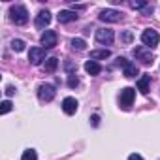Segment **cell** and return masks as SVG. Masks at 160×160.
<instances>
[{"mask_svg":"<svg viewBox=\"0 0 160 160\" xmlns=\"http://www.w3.org/2000/svg\"><path fill=\"white\" fill-rule=\"evenodd\" d=\"M10 19L15 23V25H27L28 23V12L25 6L17 4V6H12L10 8Z\"/></svg>","mask_w":160,"mask_h":160,"instance_id":"1","label":"cell"},{"mask_svg":"<svg viewBox=\"0 0 160 160\" xmlns=\"http://www.w3.org/2000/svg\"><path fill=\"white\" fill-rule=\"evenodd\" d=\"M141 42H143V45H145V47L152 49V47H156V45H158L160 36H158V32H156V30H152V28H145V30L141 32Z\"/></svg>","mask_w":160,"mask_h":160,"instance_id":"2","label":"cell"},{"mask_svg":"<svg viewBox=\"0 0 160 160\" xmlns=\"http://www.w3.org/2000/svg\"><path fill=\"white\" fill-rule=\"evenodd\" d=\"M134 57L141 62V64H152V60H154V57H152V53H151V49L149 47H134Z\"/></svg>","mask_w":160,"mask_h":160,"instance_id":"3","label":"cell"},{"mask_svg":"<svg viewBox=\"0 0 160 160\" xmlns=\"http://www.w3.org/2000/svg\"><path fill=\"white\" fill-rule=\"evenodd\" d=\"M98 17H100V21H104V23H119V21L122 19V13L109 8V10H102Z\"/></svg>","mask_w":160,"mask_h":160,"instance_id":"4","label":"cell"},{"mask_svg":"<svg viewBox=\"0 0 160 160\" xmlns=\"http://www.w3.org/2000/svg\"><path fill=\"white\" fill-rule=\"evenodd\" d=\"M113 40H115L113 30H109V28H98V30H96V42H98V43H102V45H111Z\"/></svg>","mask_w":160,"mask_h":160,"instance_id":"5","label":"cell"},{"mask_svg":"<svg viewBox=\"0 0 160 160\" xmlns=\"http://www.w3.org/2000/svg\"><path fill=\"white\" fill-rule=\"evenodd\" d=\"M28 60H30L34 66L45 62V60H47V58H45V49H43V47H30V51H28Z\"/></svg>","mask_w":160,"mask_h":160,"instance_id":"6","label":"cell"},{"mask_svg":"<svg viewBox=\"0 0 160 160\" xmlns=\"http://www.w3.org/2000/svg\"><path fill=\"white\" fill-rule=\"evenodd\" d=\"M55 94H57V91H55V87L49 85V83H43V85H40V89H38V96H40L42 102H51V100L55 98Z\"/></svg>","mask_w":160,"mask_h":160,"instance_id":"7","label":"cell"},{"mask_svg":"<svg viewBox=\"0 0 160 160\" xmlns=\"http://www.w3.org/2000/svg\"><path fill=\"white\" fill-rule=\"evenodd\" d=\"M134 98H136V91H134L132 87L122 89V91H121V108H122V109H128V108L132 106Z\"/></svg>","mask_w":160,"mask_h":160,"instance_id":"8","label":"cell"},{"mask_svg":"<svg viewBox=\"0 0 160 160\" xmlns=\"http://www.w3.org/2000/svg\"><path fill=\"white\" fill-rule=\"evenodd\" d=\"M40 42H42L43 49H51V47H55V45H57V32H55V30H45V32L42 34Z\"/></svg>","mask_w":160,"mask_h":160,"instance_id":"9","label":"cell"},{"mask_svg":"<svg viewBox=\"0 0 160 160\" xmlns=\"http://www.w3.org/2000/svg\"><path fill=\"white\" fill-rule=\"evenodd\" d=\"M62 111H64L66 115H73V113L77 111V100L72 98V96L64 98V100H62Z\"/></svg>","mask_w":160,"mask_h":160,"instance_id":"10","label":"cell"},{"mask_svg":"<svg viewBox=\"0 0 160 160\" xmlns=\"http://www.w3.org/2000/svg\"><path fill=\"white\" fill-rule=\"evenodd\" d=\"M49 23H51V13H49L47 10H42V12L36 15V27H38V28H45Z\"/></svg>","mask_w":160,"mask_h":160,"instance_id":"11","label":"cell"},{"mask_svg":"<svg viewBox=\"0 0 160 160\" xmlns=\"http://www.w3.org/2000/svg\"><path fill=\"white\" fill-rule=\"evenodd\" d=\"M57 19H58V23H72V21L77 19V15H75V12H72V10H62V12H58Z\"/></svg>","mask_w":160,"mask_h":160,"instance_id":"12","label":"cell"},{"mask_svg":"<svg viewBox=\"0 0 160 160\" xmlns=\"http://www.w3.org/2000/svg\"><path fill=\"white\" fill-rule=\"evenodd\" d=\"M109 57H111L109 49H94V51H91V60H106Z\"/></svg>","mask_w":160,"mask_h":160,"instance_id":"13","label":"cell"},{"mask_svg":"<svg viewBox=\"0 0 160 160\" xmlns=\"http://www.w3.org/2000/svg\"><path fill=\"white\" fill-rule=\"evenodd\" d=\"M149 85H151V75H141L139 81H138V89L141 94H147L149 92Z\"/></svg>","mask_w":160,"mask_h":160,"instance_id":"14","label":"cell"},{"mask_svg":"<svg viewBox=\"0 0 160 160\" xmlns=\"http://www.w3.org/2000/svg\"><path fill=\"white\" fill-rule=\"evenodd\" d=\"M85 72L91 73V75H98V73L102 72V68H100V64H98L96 60H87V62H85Z\"/></svg>","mask_w":160,"mask_h":160,"instance_id":"15","label":"cell"},{"mask_svg":"<svg viewBox=\"0 0 160 160\" xmlns=\"http://www.w3.org/2000/svg\"><path fill=\"white\" fill-rule=\"evenodd\" d=\"M122 73H124L126 77H134V75H138V73H139V70H138V66H136V64H132V62H128V60H126V64L122 66Z\"/></svg>","mask_w":160,"mask_h":160,"instance_id":"16","label":"cell"},{"mask_svg":"<svg viewBox=\"0 0 160 160\" xmlns=\"http://www.w3.org/2000/svg\"><path fill=\"white\" fill-rule=\"evenodd\" d=\"M57 68H58V58H55V57H49V58L43 62V70L49 72V73H53Z\"/></svg>","mask_w":160,"mask_h":160,"instance_id":"17","label":"cell"},{"mask_svg":"<svg viewBox=\"0 0 160 160\" xmlns=\"http://www.w3.org/2000/svg\"><path fill=\"white\" fill-rule=\"evenodd\" d=\"M85 45H87V43H85V40H81V38H73V40H72V47L77 49V51H83Z\"/></svg>","mask_w":160,"mask_h":160,"instance_id":"18","label":"cell"},{"mask_svg":"<svg viewBox=\"0 0 160 160\" xmlns=\"http://www.w3.org/2000/svg\"><path fill=\"white\" fill-rule=\"evenodd\" d=\"M21 160H38V154H36V151H34V149H27V151L23 152Z\"/></svg>","mask_w":160,"mask_h":160,"instance_id":"19","label":"cell"},{"mask_svg":"<svg viewBox=\"0 0 160 160\" xmlns=\"http://www.w3.org/2000/svg\"><path fill=\"white\" fill-rule=\"evenodd\" d=\"M12 49L17 51V53L23 51V49H25V42H23V40H12Z\"/></svg>","mask_w":160,"mask_h":160,"instance_id":"20","label":"cell"},{"mask_svg":"<svg viewBox=\"0 0 160 160\" xmlns=\"http://www.w3.org/2000/svg\"><path fill=\"white\" fill-rule=\"evenodd\" d=\"M134 40V34H132V30H124L122 34H121V42H124V43H130Z\"/></svg>","mask_w":160,"mask_h":160,"instance_id":"21","label":"cell"},{"mask_svg":"<svg viewBox=\"0 0 160 160\" xmlns=\"http://www.w3.org/2000/svg\"><path fill=\"white\" fill-rule=\"evenodd\" d=\"M10 109H12V102H10V100H4V102H2V108H0V113L4 115V113H8Z\"/></svg>","mask_w":160,"mask_h":160,"instance_id":"22","label":"cell"},{"mask_svg":"<svg viewBox=\"0 0 160 160\" xmlns=\"http://www.w3.org/2000/svg\"><path fill=\"white\" fill-rule=\"evenodd\" d=\"M130 6H132L134 10H145V8H147V2H132Z\"/></svg>","mask_w":160,"mask_h":160,"instance_id":"23","label":"cell"},{"mask_svg":"<svg viewBox=\"0 0 160 160\" xmlns=\"http://www.w3.org/2000/svg\"><path fill=\"white\" fill-rule=\"evenodd\" d=\"M68 85H70V87H77V85H79V79H77L75 75H70V79H68Z\"/></svg>","mask_w":160,"mask_h":160,"instance_id":"24","label":"cell"},{"mask_svg":"<svg viewBox=\"0 0 160 160\" xmlns=\"http://www.w3.org/2000/svg\"><path fill=\"white\" fill-rule=\"evenodd\" d=\"M128 160H143V156H141V154H136V152H134V154H130V156H128Z\"/></svg>","mask_w":160,"mask_h":160,"instance_id":"25","label":"cell"},{"mask_svg":"<svg viewBox=\"0 0 160 160\" xmlns=\"http://www.w3.org/2000/svg\"><path fill=\"white\" fill-rule=\"evenodd\" d=\"M13 92H15V89H13V87H8V89H6V94H8V96H12Z\"/></svg>","mask_w":160,"mask_h":160,"instance_id":"26","label":"cell"}]
</instances>
